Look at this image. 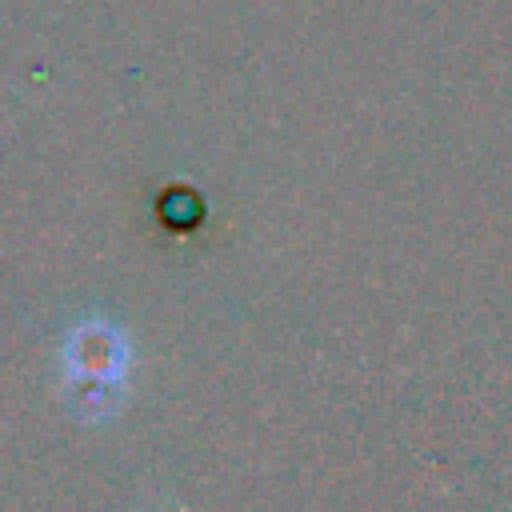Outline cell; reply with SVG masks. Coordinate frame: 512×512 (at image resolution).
Returning <instances> with one entry per match:
<instances>
[{"instance_id":"6da1fadb","label":"cell","mask_w":512,"mask_h":512,"mask_svg":"<svg viewBox=\"0 0 512 512\" xmlns=\"http://www.w3.org/2000/svg\"><path fill=\"white\" fill-rule=\"evenodd\" d=\"M128 368H132V340L108 312H84L68 324L60 344V372H64V400L80 420L104 424L120 412Z\"/></svg>"}]
</instances>
